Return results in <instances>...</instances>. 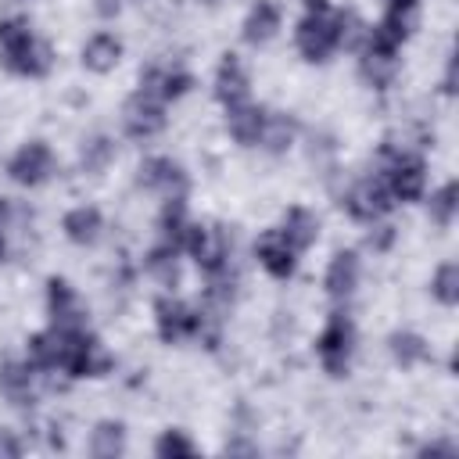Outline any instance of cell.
Here are the masks:
<instances>
[{
  "mask_svg": "<svg viewBox=\"0 0 459 459\" xmlns=\"http://www.w3.org/2000/svg\"><path fill=\"white\" fill-rule=\"evenodd\" d=\"M111 161H115V140L108 133H93V136L82 140V147H79V169L82 172L100 176Z\"/></svg>",
  "mask_w": 459,
  "mask_h": 459,
  "instance_id": "25",
  "label": "cell"
},
{
  "mask_svg": "<svg viewBox=\"0 0 459 459\" xmlns=\"http://www.w3.org/2000/svg\"><path fill=\"white\" fill-rule=\"evenodd\" d=\"M445 93H455V54L448 57V68H445Z\"/></svg>",
  "mask_w": 459,
  "mask_h": 459,
  "instance_id": "33",
  "label": "cell"
},
{
  "mask_svg": "<svg viewBox=\"0 0 459 459\" xmlns=\"http://www.w3.org/2000/svg\"><path fill=\"white\" fill-rule=\"evenodd\" d=\"M348 11H333L326 0H305V18L294 29V47L305 61L323 65L344 43Z\"/></svg>",
  "mask_w": 459,
  "mask_h": 459,
  "instance_id": "2",
  "label": "cell"
},
{
  "mask_svg": "<svg viewBox=\"0 0 459 459\" xmlns=\"http://www.w3.org/2000/svg\"><path fill=\"white\" fill-rule=\"evenodd\" d=\"M265 115H269V108L244 100L237 108H226V129L240 147H258L262 129H265Z\"/></svg>",
  "mask_w": 459,
  "mask_h": 459,
  "instance_id": "17",
  "label": "cell"
},
{
  "mask_svg": "<svg viewBox=\"0 0 459 459\" xmlns=\"http://www.w3.org/2000/svg\"><path fill=\"white\" fill-rule=\"evenodd\" d=\"M4 251H7V244H4V230H0V262H4Z\"/></svg>",
  "mask_w": 459,
  "mask_h": 459,
  "instance_id": "36",
  "label": "cell"
},
{
  "mask_svg": "<svg viewBox=\"0 0 459 459\" xmlns=\"http://www.w3.org/2000/svg\"><path fill=\"white\" fill-rule=\"evenodd\" d=\"M47 316H50V326H61V330L86 326L82 301H79L75 287L65 276H50L47 280Z\"/></svg>",
  "mask_w": 459,
  "mask_h": 459,
  "instance_id": "13",
  "label": "cell"
},
{
  "mask_svg": "<svg viewBox=\"0 0 459 459\" xmlns=\"http://www.w3.org/2000/svg\"><path fill=\"white\" fill-rule=\"evenodd\" d=\"M136 186L147 190V194H158L161 201H176V197H186L190 190V176L179 161L165 158V154H154L147 161H140L136 169Z\"/></svg>",
  "mask_w": 459,
  "mask_h": 459,
  "instance_id": "7",
  "label": "cell"
},
{
  "mask_svg": "<svg viewBox=\"0 0 459 459\" xmlns=\"http://www.w3.org/2000/svg\"><path fill=\"white\" fill-rule=\"evenodd\" d=\"M54 169H57V161H54V151L47 140H29L7 158V176L18 186H43L54 176Z\"/></svg>",
  "mask_w": 459,
  "mask_h": 459,
  "instance_id": "9",
  "label": "cell"
},
{
  "mask_svg": "<svg viewBox=\"0 0 459 459\" xmlns=\"http://www.w3.org/2000/svg\"><path fill=\"white\" fill-rule=\"evenodd\" d=\"M0 455H22V441L11 430H0Z\"/></svg>",
  "mask_w": 459,
  "mask_h": 459,
  "instance_id": "32",
  "label": "cell"
},
{
  "mask_svg": "<svg viewBox=\"0 0 459 459\" xmlns=\"http://www.w3.org/2000/svg\"><path fill=\"white\" fill-rule=\"evenodd\" d=\"M455 208H459V186H455V179H448L441 190L430 194V219L437 226H452Z\"/></svg>",
  "mask_w": 459,
  "mask_h": 459,
  "instance_id": "30",
  "label": "cell"
},
{
  "mask_svg": "<svg viewBox=\"0 0 459 459\" xmlns=\"http://www.w3.org/2000/svg\"><path fill=\"white\" fill-rule=\"evenodd\" d=\"M39 369L25 359H4L0 362V394H4V402H11V405H32L36 402V394H39Z\"/></svg>",
  "mask_w": 459,
  "mask_h": 459,
  "instance_id": "11",
  "label": "cell"
},
{
  "mask_svg": "<svg viewBox=\"0 0 459 459\" xmlns=\"http://www.w3.org/2000/svg\"><path fill=\"white\" fill-rule=\"evenodd\" d=\"M298 247L280 233V230H265L258 240H255V258H258V265L273 276V280H287V276H294V269H298Z\"/></svg>",
  "mask_w": 459,
  "mask_h": 459,
  "instance_id": "12",
  "label": "cell"
},
{
  "mask_svg": "<svg viewBox=\"0 0 459 459\" xmlns=\"http://www.w3.org/2000/svg\"><path fill=\"white\" fill-rule=\"evenodd\" d=\"M118 7H122L118 0H97V11H100L104 18H115V14H118Z\"/></svg>",
  "mask_w": 459,
  "mask_h": 459,
  "instance_id": "34",
  "label": "cell"
},
{
  "mask_svg": "<svg viewBox=\"0 0 459 459\" xmlns=\"http://www.w3.org/2000/svg\"><path fill=\"white\" fill-rule=\"evenodd\" d=\"M391 190L394 201H420L423 197V186H427V165L416 151H405V147H394V143H384L380 147V169H377Z\"/></svg>",
  "mask_w": 459,
  "mask_h": 459,
  "instance_id": "3",
  "label": "cell"
},
{
  "mask_svg": "<svg viewBox=\"0 0 459 459\" xmlns=\"http://www.w3.org/2000/svg\"><path fill=\"white\" fill-rule=\"evenodd\" d=\"M341 208H344L355 222L373 226V222H380V219L394 208V197H391L384 176H380V172H369V176H362L359 183H351V186L344 190Z\"/></svg>",
  "mask_w": 459,
  "mask_h": 459,
  "instance_id": "6",
  "label": "cell"
},
{
  "mask_svg": "<svg viewBox=\"0 0 459 459\" xmlns=\"http://www.w3.org/2000/svg\"><path fill=\"white\" fill-rule=\"evenodd\" d=\"M201 4H219V0H201Z\"/></svg>",
  "mask_w": 459,
  "mask_h": 459,
  "instance_id": "37",
  "label": "cell"
},
{
  "mask_svg": "<svg viewBox=\"0 0 459 459\" xmlns=\"http://www.w3.org/2000/svg\"><path fill=\"white\" fill-rule=\"evenodd\" d=\"M359 280H362V262L355 251H337L326 265V276H323V287L333 301H348L355 290H359Z\"/></svg>",
  "mask_w": 459,
  "mask_h": 459,
  "instance_id": "16",
  "label": "cell"
},
{
  "mask_svg": "<svg viewBox=\"0 0 459 459\" xmlns=\"http://www.w3.org/2000/svg\"><path fill=\"white\" fill-rule=\"evenodd\" d=\"M298 251H305V247H312L316 240H319V219H316V212H308L305 204H290L287 212H283V219H280V226H276Z\"/></svg>",
  "mask_w": 459,
  "mask_h": 459,
  "instance_id": "21",
  "label": "cell"
},
{
  "mask_svg": "<svg viewBox=\"0 0 459 459\" xmlns=\"http://www.w3.org/2000/svg\"><path fill=\"white\" fill-rule=\"evenodd\" d=\"M394 68H398V54H384V50L359 47V72H362V79H366L369 86L384 90V86L391 82Z\"/></svg>",
  "mask_w": 459,
  "mask_h": 459,
  "instance_id": "24",
  "label": "cell"
},
{
  "mask_svg": "<svg viewBox=\"0 0 459 459\" xmlns=\"http://www.w3.org/2000/svg\"><path fill=\"white\" fill-rule=\"evenodd\" d=\"M154 326L165 344H179V341H190L201 333V312L172 294H161L154 301Z\"/></svg>",
  "mask_w": 459,
  "mask_h": 459,
  "instance_id": "8",
  "label": "cell"
},
{
  "mask_svg": "<svg viewBox=\"0 0 459 459\" xmlns=\"http://www.w3.org/2000/svg\"><path fill=\"white\" fill-rule=\"evenodd\" d=\"M316 355H319V366L333 380L348 377L351 359H355V323H351V316H344V312L326 316V323L316 337Z\"/></svg>",
  "mask_w": 459,
  "mask_h": 459,
  "instance_id": "4",
  "label": "cell"
},
{
  "mask_svg": "<svg viewBox=\"0 0 459 459\" xmlns=\"http://www.w3.org/2000/svg\"><path fill=\"white\" fill-rule=\"evenodd\" d=\"M420 452H423V455H452L455 448H452V445H423Z\"/></svg>",
  "mask_w": 459,
  "mask_h": 459,
  "instance_id": "35",
  "label": "cell"
},
{
  "mask_svg": "<svg viewBox=\"0 0 459 459\" xmlns=\"http://www.w3.org/2000/svg\"><path fill=\"white\" fill-rule=\"evenodd\" d=\"M251 97V79H247V68L237 54H222L219 68H215V100L222 108H237Z\"/></svg>",
  "mask_w": 459,
  "mask_h": 459,
  "instance_id": "14",
  "label": "cell"
},
{
  "mask_svg": "<svg viewBox=\"0 0 459 459\" xmlns=\"http://www.w3.org/2000/svg\"><path fill=\"white\" fill-rule=\"evenodd\" d=\"M387 348H391V359H394L402 369H412V366H420V362L430 359V344H427L420 333H412V330H394V333L387 337Z\"/></svg>",
  "mask_w": 459,
  "mask_h": 459,
  "instance_id": "22",
  "label": "cell"
},
{
  "mask_svg": "<svg viewBox=\"0 0 459 459\" xmlns=\"http://www.w3.org/2000/svg\"><path fill=\"white\" fill-rule=\"evenodd\" d=\"M276 32H280V7H276L273 0H255L251 11H247V18H244V25H240L244 43L262 47V43H269Z\"/></svg>",
  "mask_w": 459,
  "mask_h": 459,
  "instance_id": "19",
  "label": "cell"
},
{
  "mask_svg": "<svg viewBox=\"0 0 459 459\" xmlns=\"http://www.w3.org/2000/svg\"><path fill=\"white\" fill-rule=\"evenodd\" d=\"M154 455L161 459H176V455H197V445L183 434V430H165L158 441H154Z\"/></svg>",
  "mask_w": 459,
  "mask_h": 459,
  "instance_id": "31",
  "label": "cell"
},
{
  "mask_svg": "<svg viewBox=\"0 0 459 459\" xmlns=\"http://www.w3.org/2000/svg\"><path fill=\"white\" fill-rule=\"evenodd\" d=\"M430 294L441 301V305H455L459 301V265L455 262H441L430 276Z\"/></svg>",
  "mask_w": 459,
  "mask_h": 459,
  "instance_id": "29",
  "label": "cell"
},
{
  "mask_svg": "<svg viewBox=\"0 0 459 459\" xmlns=\"http://www.w3.org/2000/svg\"><path fill=\"white\" fill-rule=\"evenodd\" d=\"M126 452V423L122 420H100L90 430V455L97 459H115Z\"/></svg>",
  "mask_w": 459,
  "mask_h": 459,
  "instance_id": "23",
  "label": "cell"
},
{
  "mask_svg": "<svg viewBox=\"0 0 459 459\" xmlns=\"http://www.w3.org/2000/svg\"><path fill=\"white\" fill-rule=\"evenodd\" d=\"M0 65L25 79H43L54 65V50L39 39L29 18H0Z\"/></svg>",
  "mask_w": 459,
  "mask_h": 459,
  "instance_id": "1",
  "label": "cell"
},
{
  "mask_svg": "<svg viewBox=\"0 0 459 459\" xmlns=\"http://www.w3.org/2000/svg\"><path fill=\"white\" fill-rule=\"evenodd\" d=\"M190 86H194V75H190L186 68L154 65V68L140 72V90H143V93H151V97H158L161 104H169V100H179V97H183Z\"/></svg>",
  "mask_w": 459,
  "mask_h": 459,
  "instance_id": "15",
  "label": "cell"
},
{
  "mask_svg": "<svg viewBox=\"0 0 459 459\" xmlns=\"http://www.w3.org/2000/svg\"><path fill=\"white\" fill-rule=\"evenodd\" d=\"M165 104L158 100V97H151V93H143V90H136L126 104H122V126H126V133L133 136V140H151V136H158L161 129H165Z\"/></svg>",
  "mask_w": 459,
  "mask_h": 459,
  "instance_id": "10",
  "label": "cell"
},
{
  "mask_svg": "<svg viewBox=\"0 0 459 459\" xmlns=\"http://www.w3.org/2000/svg\"><path fill=\"white\" fill-rule=\"evenodd\" d=\"M61 230H65V237H68L72 244L90 247V244H97V240H100V233H104V215H100L93 204H79V208L65 212Z\"/></svg>",
  "mask_w": 459,
  "mask_h": 459,
  "instance_id": "18",
  "label": "cell"
},
{
  "mask_svg": "<svg viewBox=\"0 0 459 459\" xmlns=\"http://www.w3.org/2000/svg\"><path fill=\"white\" fill-rule=\"evenodd\" d=\"M298 136V122L290 115H280V111H269L265 115V129H262V140L258 147H265L269 154H283Z\"/></svg>",
  "mask_w": 459,
  "mask_h": 459,
  "instance_id": "26",
  "label": "cell"
},
{
  "mask_svg": "<svg viewBox=\"0 0 459 459\" xmlns=\"http://www.w3.org/2000/svg\"><path fill=\"white\" fill-rule=\"evenodd\" d=\"M147 273L161 283V287H176L179 283V247H172V244H158V247H151V255H147Z\"/></svg>",
  "mask_w": 459,
  "mask_h": 459,
  "instance_id": "28",
  "label": "cell"
},
{
  "mask_svg": "<svg viewBox=\"0 0 459 459\" xmlns=\"http://www.w3.org/2000/svg\"><path fill=\"white\" fill-rule=\"evenodd\" d=\"M183 251L197 262V269L204 276H215L222 269H230V251H233V240L222 226L215 222H190L186 226V237H183Z\"/></svg>",
  "mask_w": 459,
  "mask_h": 459,
  "instance_id": "5",
  "label": "cell"
},
{
  "mask_svg": "<svg viewBox=\"0 0 459 459\" xmlns=\"http://www.w3.org/2000/svg\"><path fill=\"white\" fill-rule=\"evenodd\" d=\"M118 61H122V39H118L115 32H93V36L82 43V68L104 75V72H111Z\"/></svg>",
  "mask_w": 459,
  "mask_h": 459,
  "instance_id": "20",
  "label": "cell"
},
{
  "mask_svg": "<svg viewBox=\"0 0 459 459\" xmlns=\"http://www.w3.org/2000/svg\"><path fill=\"white\" fill-rule=\"evenodd\" d=\"M158 226H161V240L183 251V237H186V226H190V215H186V197L165 201V208H161V219H158Z\"/></svg>",
  "mask_w": 459,
  "mask_h": 459,
  "instance_id": "27",
  "label": "cell"
}]
</instances>
